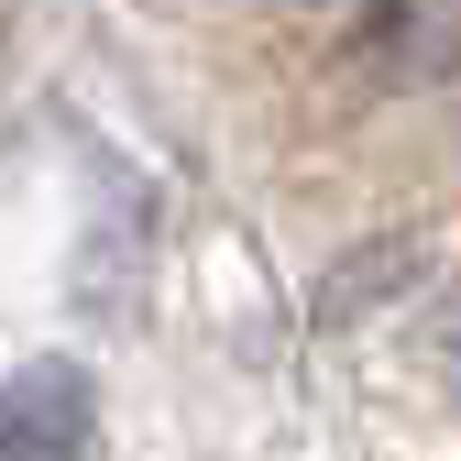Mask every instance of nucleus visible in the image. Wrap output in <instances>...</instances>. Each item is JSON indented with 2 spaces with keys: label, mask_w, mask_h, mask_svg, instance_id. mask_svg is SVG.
Returning <instances> with one entry per match:
<instances>
[{
  "label": "nucleus",
  "mask_w": 461,
  "mask_h": 461,
  "mask_svg": "<svg viewBox=\"0 0 461 461\" xmlns=\"http://www.w3.org/2000/svg\"><path fill=\"white\" fill-rule=\"evenodd\" d=\"M330 55L352 88H395V99L461 88V0H340Z\"/></svg>",
  "instance_id": "obj_1"
},
{
  "label": "nucleus",
  "mask_w": 461,
  "mask_h": 461,
  "mask_svg": "<svg viewBox=\"0 0 461 461\" xmlns=\"http://www.w3.org/2000/svg\"><path fill=\"white\" fill-rule=\"evenodd\" d=\"M0 461H99V384L55 352L0 374Z\"/></svg>",
  "instance_id": "obj_2"
}]
</instances>
